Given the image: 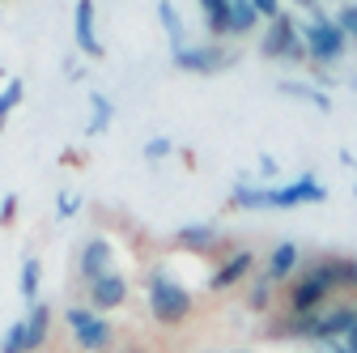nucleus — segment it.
Wrapping results in <instances>:
<instances>
[{"label":"nucleus","mask_w":357,"mask_h":353,"mask_svg":"<svg viewBox=\"0 0 357 353\" xmlns=\"http://www.w3.org/2000/svg\"><path fill=\"white\" fill-rule=\"evenodd\" d=\"M149 311L158 324H183L192 315V294L178 281H170L166 273H153L149 277Z\"/></svg>","instance_id":"3"},{"label":"nucleus","mask_w":357,"mask_h":353,"mask_svg":"<svg viewBox=\"0 0 357 353\" xmlns=\"http://www.w3.org/2000/svg\"><path fill=\"white\" fill-rule=\"evenodd\" d=\"M336 26H340L349 38H357V5H344V9L336 13Z\"/></svg>","instance_id":"22"},{"label":"nucleus","mask_w":357,"mask_h":353,"mask_svg":"<svg viewBox=\"0 0 357 353\" xmlns=\"http://www.w3.org/2000/svg\"><path fill=\"white\" fill-rule=\"evenodd\" d=\"M158 17H162V26H166L170 47H174V52H183V47H188V43H183V22H178V13H174L170 0H162V5H158Z\"/></svg>","instance_id":"14"},{"label":"nucleus","mask_w":357,"mask_h":353,"mask_svg":"<svg viewBox=\"0 0 357 353\" xmlns=\"http://www.w3.org/2000/svg\"><path fill=\"white\" fill-rule=\"evenodd\" d=\"M302 9H310V13H319V0H298Z\"/></svg>","instance_id":"30"},{"label":"nucleus","mask_w":357,"mask_h":353,"mask_svg":"<svg viewBox=\"0 0 357 353\" xmlns=\"http://www.w3.org/2000/svg\"><path fill=\"white\" fill-rule=\"evenodd\" d=\"M247 273H251V251H238L234 260H226V264L213 273V290H230V285H238Z\"/></svg>","instance_id":"12"},{"label":"nucleus","mask_w":357,"mask_h":353,"mask_svg":"<svg viewBox=\"0 0 357 353\" xmlns=\"http://www.w3.org/2000/svg\"><path fill=\"white\" fill-rule=\"evenodd\" d=\"M328 353H357V345H349V340L344 345H328Z\"/></svg>","instance_id":"29"},{"label":"nucleus","mask_w":357,"mask_h":353,"mask_svg":"<svg viewBox=\"0 0 357 353\" xmlns=\"http://www.w3.org/2000/svg\"><path fill=\"white\" fill-rule=\"evenodd\" d=\"M123 298H128V281L115 269L89 285V302H94V311H115V306H123Z\"/></svg>","instance_id":"8"},{"label":"nucleus","mask_w":357,"mask_h":353,"mask_svg":"<svg viewBox=\"0 0 357 353\" xmlns=\"http://www.w3.org/2000/svg\"><path fill=\"white\" fill-rule=\"evenodd\" d=\"M344 30L336 26V22H310L306 30H302V43H306V52H310V60H319V64H332L340 52H344Z\"/></svg>","instance_id":"5"},{"label":"nucleus","mask_w":357,"mask_h":353,"mask_svg":"<svg viewBox=\"0 0 357 353\" xmlns=\"http://www.w3.org/2000/svg\"><path fill=\"white\" fill-rule=\"evenodd\" d=\"M77 47L85 56H102V43L94 30V0H77Z\"/></svg>","instance_id":"10"},{"label":"nucleus","mask_w":357,"mask_h":353,"mask_svg":"<svg viewBox=\"0 0 357 353\" xmlns=\"http://www.w3.org/2000/svg\"><path fill=\"white\" fill-rule=\"evenodd\" d=\"M22 94H26V85H22V81H9V85H5V94H0V123H5L9 111L22 103Z\"/></svg>","instance_id":"20"},{"label":"nucleus","mask_w":357,"mask_h":353,"mask_svg":"<svg viewBox=\"0 0 357 353\" xmlns=\"http://www.w3.org/2000/svg\"><path fill=\"white\" fill-rule=\"evenodd\" d=\"M340 290H357V260H340Z\"/></svg>","instance_id":"23"},{"label":"nucleus","mask_w":357,"mask_h":353,"mask_svg":"<svg viewBox=\"0 0 357 353\" xmlns=\"http://www.w3.org/2000/svg\"><path fill=\"white\" fill-rule=\"evenodd\" d=\"M268 290H273V281H268V277H259V285L251 290V306H255V311H264V302H268Z\"/></svg>","instance_id":"25"},{"label":"nucleus","mask_w":357,"mask_h":353,"mask_svg":"<svg viewBox=\"0 0 357 353\" xmlns=\"http://www.w3.org/2000/svg\"><path fill=\"white\" fill-rule=\"evenodd\" d=\"M285 94H298V98H310L319 111H328V94H319V90H310V85H298V81H285Z\"/></svg>","instance_id":"21"},{"label":"nucleus","mask_w":357,"mask_h":353,"mask_svg":"<svg viewBox=\"0 0 357 353\" xmlns=\"http://www.w3.org/2000/svg\"><path fill=\"white\" fill-rule=\"evenodd\" d=\"M174 64L178 68H188V73H221V68H230L234 64V52L226 47H217V43H200V47H183V52H174Z\"/></svg>","instance_id":"7"},{"label":"nucleus","mask_w":357,"mask_h":353,"mask_svg":"<svg viewBox=\"0 0 357 353\" xmlns=\"http://www.w3.org/2000/svg\"><path fill=\"white\" fill-rule=\"evenodd\" d=\"M77 213V196L68 192V196H60V217H73Z\"/></svg>","instance_id":"28"},{"label":"nucleus","mask_w":357,"mask_h":353,"mask_svg":"<svg viewBox=\"0 0 357 353\" xmlns=\"http://www.w3.org/2000/svg\"><path fill=\"white\" fill-rule=\"evenodd\" d=\"M251 5H255L259 17H273V22L281 17V5H277V0H251Z\"/></svg>","instance_id":"26"},{"label":"nucleus","mask_w":357,"mask_h":353,"mask_svg":"<svg viewBox=\"0 0 357 353\" xmlns=\"http://www.w3.org/2000/svg\"><path fill=\"white\" fill-rule=\"evenodd\" d=\"M170 149H174V145H170V141H166V137H153V141H149V145H145V158H149V162H158V158H166V153H170Z\"/></svg>","instance_id":"24"},{"label":"nucleus","mask_w":357,"mask_h":353,"mask_svg":"<svg viewBox=\"0 0 357 353\" xmlns=\"http://www.w3.org/2000/svg\"><path fill=\"white\" fill-rule=\"evenodd\" d=\"M107 273H111V243H107V239H89L85 251H81V277L94 285V281L107 277Z\"/></svg>","instance_id":"9"},{"label":"nucleus","mask_w":357,"mask_h":353,"mask_svg":"<svg viewBox=\"0 0 357 353\" xmlns=\"http://www.w3.org/2000/svg\"><path fill=\"white\" fill-rule=\"evenodd\" d=\"M13 217H17V196L9 192V196H5V209H0V226H9Z\"/></svg>","instance_id":"27"},{"label":"nucleus","mask_w":357,"mask_h":353,"mask_svg":"<svg viewBox=\"0 0 357 353\" xmlns=\"http://www.w3.org/2000/svg\"><path fill=\"white\" fill-rule=\"evenodd\" d=\"M64 320H68V328H73V336L85 353H107L111 349V324L102 315H94V306H73V311H64Z\"/></svg>","instance_id":"4"},{"label":"nucleus","mask_w":357,"mask_h":353,"mask_svg":"<svg viewBox=\"0 0 357 353\" xmlns=\"http://www.w3.org/2000/svg\"><path fill=\"white\" fill-rule=\"evenodd\" d=\"M302 200H324V188L315 183V174H302L298 183H289V188H277V192H255V188H234V204L238 209H294V204H302Z\"/></svg>","instance_id":"2"},{"label":"nucleus","mask_w":357,"mask_h":353,"mask_svg":"<svg viewBox=\"0 0 357 353\" xmlns=\"http://www.w3.org/2000/svg\"><path fill=\"white\" fill-rule=\"evenodd\" d=\"M298 269V243H277L273 255H268V281H285L289 273Z\"/></svg>","instance_id":"11"},{"label":"nucleus","mask_w":357,"mask_h":353,"mask_svg":"<svg viewBox=\"0 0 357 353\" xmlns=\"http://www.w3.org/2000/svg\"><path fill=\"white\" fill-rule=\"evenodd\" d=\"M226 353H251V349H226Z\"/></svg>","instance_id":"32"},{"label":"nucleus","mask_w":357,"mask_h":353,"mask_svg":"<svg viewBox=\"0 0 357 353\" xmlns=\"http://www.w3.org/2000/svg\"><path fill=\"white\" fill-rule=\"evenodd\" d=\"M332 290H340V260L310 264V269L294 281V290H289L294 315H315V311H324V302H328Z\"/></svg>","instance_id":"1"},{"label":"nucleus","mask_w":357,"mask_h":353,"mask_svg":"<svg viewBox=\"0 0 357 353\" xmlns=\"http://www.w3.org/2000/svg\"><path fill=\"white\" fill-rule=\"evenodd\" d=\"M89 107H94V115H89L85 132H89V137H98V132H107V128H111V103H107L102 94H94V103H89Z\"/></svg>","instance_id":"16"},{"label":"nucleus","mask_w":357,"mask_h":353,"mask_svg":"<svg viewBox=\"0 0 357 353\" xmlns=\"http://www.w3.org/2000/svg\"><path fill=\"white\" fill-rule=\"evenodd\" d=\"M213 239H217L213 226H183V230H178V243H183V247H208Z\"/></svg>","instance_id":"18"},{"label":"nucleus","mask_w":357,"mask_h":353,"mask_svg":"<svg viewBox=\"0 0 357 353\" xmlns=\"http://www.w3.org/2000/svg\"><path fill=\"white\" fill-rule=\"evenodd\" d=\"M123 353H145V349H141V345H128V349H123Z\"/></svg>","instance_id":"31"},{"label":"nucleus","mask_w":357,"mask_h":353,"mask_svg":"<svg viewBox=\"0 0 357 353\" xmlns=\"http://www.w3.org/2000/svg\"><path fill=\"white\" fill-rule=\"evenodd\" d=\"M22 298L34 306V298H38V260L30 255L26 264H22Z\"/></svg>","instance_id":"17"},{"label":"nucleus","mask_w":357,"mask_h":353,"mask_svg":"<svg viewBox=\"0 0 357 353\" xmlns=\"http://www.w3.org/2000/svg\"><path fill=\"white\" fill-rule=\"evenodd\" d=\"M47 324H52V306H43V302H34L30 306V315H26V340H30V353L47 340Z\"/></svg>","instance_id":"13"},{"label":"nucleus","mask_w":357,"mask_h":353,"mask_svg":"<svg viewBox=\"0 0 357 353\" xmlns=\"http://www.w3.org/2000/svg\"><path fill=\"white\" fill-rule=\"evenodd\" d=\"M259 52H264V56H273V60H281V56L298 60V56L306 52V43H302V34H298L294 17H285V13H281L273 26H268V34H264V43H259Z\"/></svg>","instance_id":"6"},{"label":"nucleus","mask_w":357,"mask_h":353,"mask_svg":"<svg viewBox=\"0 0 357 353\" xmlns=\"http://www.w3.org/2000/svg\"><path fill=\"white\" fill-rule=\"evenodd\" d=\"M0 353H30V340H26V320L9 328V336H5V345H0Z\"/></svg>","instance_id":"19"},{"label":"nucleus","mask_w":357,"mask_h":353,"mask_svg":"<svg viewBox=\"0 0 357 353\" xmlns=\"http://www.w3.org/2000/svg\"><path fill=\"white\" fill-rule=\"evenodd\" d=\"M200 5H204L213 34H230V0H200Z\"/></svg>","instance_id":"15"}]
</instances>
